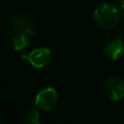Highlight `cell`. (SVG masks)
Masks as SVG:
<instances>
[{"label": "cell", "instance_id": "cell-2", "mask_svg": "<svg viewBox=\"0 0 124 124\" xmlns=\"http://www.w3.org/2000/svg\"><path fill=\"white\" fill-rule=\"evenodd\" d=\"M9 26L15 34H27L29 36L36 34L34 21L27 15L16 14L11 16L9 18Z\"/></svg>", "mask_w": 124, "mask_h": 124}, {"label": "cell", "instance_id": "cell-3", "mask_svg": "<svg viewBox=\"0 0 124 124\" xmlns=\"http://www.w3.org/2000/svg\"><path fill=\"white\" fill-rule=\"evenodd\" d=\"M58 102L57 91L51 87L45 88L38 93L35 99V106L43 111H48L52 109Z\"/></svg>", "mask_w": 124, "mask_h": 124}, {"label": "cell", "instance_id": "cell-9", "mask_svg": "<svg viewBox=\"0 0 124 124\" xmlns=\"http://www.w3.org/2000/svg\"><path fill=\"white\" fill-rule=\"evenodd\" d=\"M118 4L122 9H124V0H118Z\"/></svg>", "mask_w": 124, "mask_h": 124}, {"label": "cell", "instance_id": "cell-1", "mask_svg": "<svg viewBox=\"0 0 124 124\" xmlns=\"http://www.w3.org/2000/svg\"><path fill=\"white\" fill-rule=\"evenodd\" d=\"M95 23L102 29L114 28L121 17L118 8L110 3H103L99 5L93 14Z\"/></svg>", "mask_w": 124, "mask_h": 124}, {"label": "cell", "instance_id": "cell-5", "mask_svg": "<svg viewBox=\"0 0 124 124\" xmlns=\"http://www.w3.org/2000/svg\"><path fill=\"white\" fill-rule=\"evenodd\" d=\"M105 91L113 101L122 99L124 97V80L119 77L108 78L105 84Z\"/></svg>", "mask_w": 124, "mask_h": 124}, {"label": "cell", "instance_id": "cell-8", "mask_svg": "<svg viewBox=\"0 0 124 124\" xmlns=\"http://www.w3.org/2000/svg\"><path fill=\"white\" fill-rule=\"evenodd\" d=\"M26 124H40V112L37 109H29L25 115Z\"/></svg>", "mask_w": 124, "mask_h": 124}, {"label": "cell", "instance_id": "cell-4", "mask_svg": "<svg viewBox=\"0 0 124 124\" xmlns=\"http://www.w3.org/2000/svg\"><path fill=\"white\" fill-rule=\"evenodd\" d=\"M22 58L27 59L35 68H43L49 63L51 59V52L48 48L39 47L32 50L29 54L22 56Z\"/></svg>", "mask_w": 124, "mask_h": 124}, {"label": "cell", "instance_id": "cell-7", "mask_svg": "<svg viewBox=\"0 0 124 124\" xmlns=\"http://www.w3.org/2000/svg\"><path fill=\"white\" fill-rule=\"evenodd\" d=\"M31 36L27 34H16V36L12 40L13 48L16 51L22 50L30 45Z\"/></svg>", "mask_w": 124, "mask_h": 124}, {"label": "cell", "instance_id": "cell-6", "mask_svg": "<svg viewBox=\"0 0 124 124\" xmlns=\"http://www.w3.org/2000/svg\"><path fill=\"white\" fill-rule=\"evenodd\" d=\"M105 56L112 61L118 60L124 53V44L120 38L110 41L107 44L104 49Z\"/></svg>", "mask_w": 124, "mask_h": 124}]
</instances>
